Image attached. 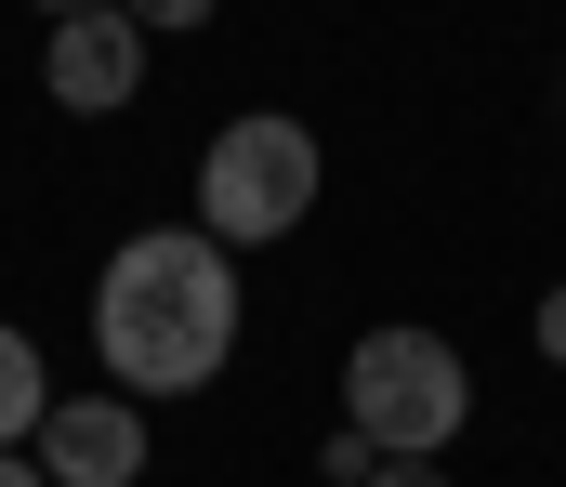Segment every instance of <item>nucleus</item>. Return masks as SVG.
<instances>
[{"label":"nucleus","instance_id":"nucleus-5","mask_svg":"<svg viewBox=\"0 0 566 487\" xmlns=\"http://www.w3.org/2000/svg\"><path fill=\"white\" fill-rule=\"evenodd\" d=\"M53 487H133L158 448H145V395L119 382H93V395H53V422H40V448H27Z\"/></svg>","mask_w":566,"mask_h":487},{"label":"nucleus","instance_id":"nucleus-3","mask_svg":"<svg viewBox=\"0 0 566 487\" xmlns=\"http://www.w3.org/2000/svg\"><path fill=\"white\" fill-rule=\"evenodd\" d=\"M316 133L290 119V106H251V119H224L211 146H198V224L224 237V251H264L290 237L303 211H316Z\"/></svg>","mask_w":566,"mask_h":487},{"label":"nucleus","instance_id":"nucleus-12","mask_svg":"<svg viewBox=\"0 0 566 487\" xmlns=\"http://www.w3.org/2000/svg\"><path fill=\"white\" fill-rule=\"evenodd\" d=\"M40 13H53V27H66V13H106V0H40Z\"/></svg>","mask_w":566,"mask_h":487},{"label":"nucleus","instance_id":"nucleus-9","mask_svg":"<svg viewBox=\"0 0 566 487\" xmlns=\"http://www.w3.org/2000/svg\"><path fill=\"white\" fill-rule=\"evenodd\" d=\"M541 356H554V369H566V277H554V290H541Z\"/></svg>","mask_w":566,"mask_h":487},{"label":"nucleus","instance_id":"nucleus-8","mask_svg":"<svg viewBox=\"0 0 566 487\" xmlns=\"http://www.w3.org/2000/svg\"><path fill=\"white\" fill-rule=\"evenodd\" d=\"M119 13H133L145 40H185V27H211V13H224V0H119Z\"/></svg>","mask_w":566,"mask_h":487},{"label":"nucleus","instance_id":"nucleus-2","mask_svg":"<svg viewBox=\"0 0 566 487\" xmlns=\"http://www.w3.org/2000/svg\"><path fill=\"white\" fill-rule=\"evenodd\" d=\"M343 422L382 448V462H448V435L474 422V356L448 342V329H356L343 342Z\"/></svg>","mask_w":566,"mask_h":487},{"label":"nucleus","instance_id":"nucleus-7","mask_svg":"<svg viewBox=\"0 0 566 487\" xmlns=\"http://www.w3.org/2000/svg\"><path fill=\"white\" fill-rule=\"evenodd\" d=\"M316 475H329V487H369V475H382V448H369L356 422H329V435H316Z\"/></svg>","mask_w":566,"mask_h":487},{"label":"nucleus","instance_id":"nucleus-6","mask_svg":"<svg viewBox=\"0 0 566 487\" xmlns=\"http://www.w3.org/2000/svg\"><path fill=\"white\" fill-rule=\"evenodd\" d=\"M40 422H53V369H40V342L0 317V448H40Z\"/></svg>","mask_w":566,"mask_h":487},{"label":"nucleus","instance_id":"nucleus-1","mask_svg":"<svg viewBox=\"0 0 566 487\" xmlns=\"http://www.w3.org/2000/svg\"><path fill=\"white\" fill-rule=\"evenodd\" d=\"M238 329H251V290L211 224H145L93 277V356L119 395H198L238 356Z\"/></svg>","mask_w":566,"mask_h":487},{"label":"nucleus","instance_id":"nucleus-11","mask_svg":"<svg viewBox=\"0 0 566 487\" xmlns=\"http://www.w3.org/2000/svg\"><path fill=\"white\" fill-rule=\"evenodd\" d=\"M0 487H53V475H40V462H27V448H0Z\"/></svg>","mask_w":566,"mask_h":487},{"label":"nucleus","instance_id":"nucleus-10","mask_svg":"<svg viewBox=\"0 0 566 487\" xmlns=\"http://www.w3.org/2000/svg\"><path fill=\"white\" fill-rule=\"evenodd\" d=\"M369 487H448V462H382Z\"/></svg>","mask_w":566,"mask_h":487},{"label":"nucleus","instance_id":"nucleus-4","mask_svg":"<svg viewBox=\"0 0 566 487\" xmlns=\"http://www.w3.org/2000/svg\"><path fill=\"white\" fill-rule=\"evenodd\" d=\"M145 66H158V40H145L119 0H106V13H66V27L40 40V93H53L66 119H119L145 93Z\"/></svg>","mask_w":566,"mask_h":487}]
</instances>
